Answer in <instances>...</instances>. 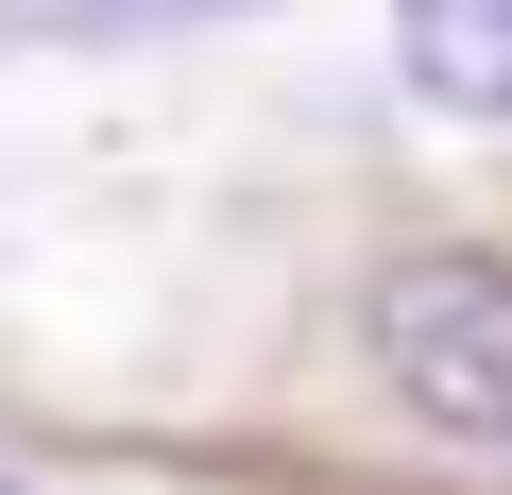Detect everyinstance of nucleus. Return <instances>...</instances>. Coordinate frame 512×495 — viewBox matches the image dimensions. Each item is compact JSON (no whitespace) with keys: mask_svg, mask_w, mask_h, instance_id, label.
<instances>
[{"mask_svg":"<svg viewBox=\"0 0 512 495\" xmlns=\"http://www.w3.org/2000/svg\"><path fill=\"white\" fill-rule=\"evenodd\" d=\"M205 18H256V0H205Z\"/></svg>","mask_w":512,"mask_h":495,"instance_id":"4","label":"nucleus"},{"mask_svg":"<svg viewBox=\"0 0 512 495\" xmlns=\"http://www.w3.org/2000/svg\"><path fill=\"white\" fill-rule=\"evenodd\" d=\"M376 376H393V410H410L427 444L512 461V291H495V274H461V257L376 274Z\"/></svg>","mask_w":512,"mask_h":495,"instance_id":"1","label":"nucleus"},{"mask_svg":"<svg viewBox=\"0 0 512 495\" xmlns=\"http://www.w3.org/2000/svg\"><path fill=\"white\" fill-rule=\"evenodd\" d=\"M0 18H18V35H86V52H120L154 0H0Z\"/></svg>","mask_w":512,"mask_h":495,"instance_id":"3","label":"nucleus"},{"mask_svg":"<svg viewBox=\"0 0 512 495\" xmlns=\"http://www.w3.org/2000/svg\"><path fill=\"white\" fill-rule=\"evenodd\" d=\"M393 86L427 120H512V0H393Z\"/></svg>","mask_w":512,"mask_h":495,"instance_id":"2","label":"nucleus"}]
</instances>
